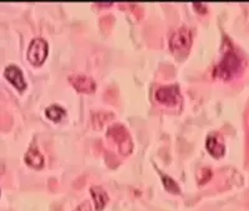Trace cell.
<instances>
[{
    "label": "cell",
    "mask_w": 249,
    "mask_h": 211,
    "mask_svg": "<svg viewBox=\"0 0 249 211\" xmlns=\"http://www.w3.org/2000/svg\"><path fill=\"white\" fill-rule=\"evenodd\" d=\"M242 60L233 50L224 53L223 58L214 69V74L222 79H231L241 69Z\"/></svg>",
    "instance_id": "obj_1"
},
{
    "label": "cell",
    "mask_w": 249,
    "mask_h": 211,
    "mask_svg": "<svg viewBox=\"0 0 249 211\" xmlns=\"http://www.w3.org/2000/svg\"><path fill=\"white\" fill-rule=\"evenodd\" d=\"M107 137L113 140L116 145L119 146V150L122 155H128L133 149L132 139L128 134L127 129L121 124H112L107 129Z\"/></svg>",
    "instance_id": "obj_2"
},
{
    "label": "cell",
    "mask_w": 249,
    "mask_h": 211,
    "mask_svg": "<svg viewBox=\"0 0 249 211\" xmlns=\"http://www.w3.org/2000/svg\"><path fill=\"white\" fill-rule=\"evenodd\" d=\"M49 44L43 38H34L29 44L28 48V60L31 65L40 66L43 65L45 59L48 58Z\"/></svg>",
    "instance_id": "obj_3"
},
{
    "label": "cell",
    "mask_w": 249,
    "mask_h": 211,
    "mask_svg": "<svg viewBox=\"0 0 249 211\" xmlns=\"http://www.w3.org/2000/svg\"><path fill=\"white\" fill-rule=\"evenodd\" d=\"M168 44L172 52H186L192 44V33L186 26H181L171 34Z\"/></svg>",
    "instance_id": "obj_4"
},
{
    "label": "cell",
    "mask_w": 249,
    "mask_h": 211,
    "mask_svg": "<svg viewBox=\"0 0 249 211\" xmlns=\"http://www.w3.org/2000/svg\"><path fill=\"white\" fill-rule=\"evenodd\" d=\"M155 96L156 99H157V101L168 106L176 105V104L179 101V99H181L179 89L177 85L161 86V88H159L156 90Z\"/></svg>",
    "instance_id": "obj_5"
},
{
    "label": "cell",
    "mask_w": 249,
    "mask_h": 211,
    "mask_svg": "<svg viewBox=\"0 0 249 211\" xmlns=\"http://www.w3.org/2000/svg\"><path fill=\"white\" fill-rule=\"evenodd\" d=\"M69 81L79 93L90 94L96 90V83L92 77L84 74H75L69 77Z\"/></svg>",
    "instance_id": "obj_6"
},
{
    "label": "cell",
    "mask_w": 249,
    "mask_h": 211,
    "mask_svg": "<svg viewBox=\"0 0 249 211\" xmlns=\"http://www.w3.org/2000/svg\"><path fill=\"white\" fill-rule=\"evenodd\" d=\"M4 75H5L6 80L10 81L15 88L19 90V92H23L25 90L26 88V81H25V77H24L23 72H21V69L19 68L18 65H8L4 70Z\"/></svg>",
    "instance_id": "obj_7"
},
{
    "label": "cell",
    "mask_w": 249,
    "mask_h": 211,
    "mask_svg": "<svg viewBox=\"0 0 249 211\" xmlns=\"http://www.w3.org/2000/svg\"><path fill=\"white\" fill-rule=\"evenodd\" d=\"M206 149L213 157H222L226 153V145L217 133H212L207 136Z\"/></svg>",
    "instance_id": "obj_8"
},
{
    "label": "cell",
    "mask_w": 249,
    "mask_h": 211,
    "mask_svg": "<svg viewBox=\"0 0 249 211\" xmlns=\"http://www.w3.org/2000/svg\"><path fill=\"white\" fill-rule=\"evenodd\" d=\"M25 163L28 164L30 168L33 169H43L44 168V164H45V160H44V156L43 154L39 152V149L36 148V146H31L30 149H29L28 152H26L25 154Z\"/></svg>",
    "instance_id": "obj_9"
},
{
    "label": "cell",
    "mask_w": 249,
    "mask_h": 211,
    "mask_svg": "<svg viewBox=\"0 0 249 211\" xmlns=\"http://www.w3.org/2000/svg\"><path fill=\"white\" fill-rule=\"evenodd\" d=\"M90 194L92 196L93 203H95V209L96 211H102L108 203L107 192L101 188V186H91Z\"/></svg>",
    "instance_id": "obj_10"
},
{
    "label": "cell",
    "mask_w": 249,
    "mask_h": 211,
    "mask_svg": "<svg viewBox=\"0 0 249 211\" xmlns=\"http://www.w3.org/2000/svg\"><path fill=\"white\" fill-rule=\"evenodd\" d=\"M45 114L53 121H60L66 115V112L65 109L61 108L60 105H50L45 110Z\"/></svg>",
    "instance_id": "obj_11"
},
{
    "label": "cell",
    "mask_w": 249,
    "mask_h": 211,
    "mask_svg": "<svg viewBox=\"0 0 249 211\" xmlns=\"http://www.w3.org/2000/svg\"><path fill=\"white\" fill-rule=\"evenodd\" d=\"M113 119V114H111V113H95V114H92V124L95 128H99L101 129L102 125H104V123H106V121H108V120Z\"/></svg>",
    "instance_id": "obj_12"
},
{
    "label": "cell",
    "mask_w": 249,
    "mask_h": 211,
    "mask_svg": "<svg viewBox=\"0 0 249 211\" xmlns=\"http://www.w3.org/2000/svg\"><path fill=\"white\" fill-rule=\"evenodd\" d=\"M162 183H163L164 189H166L168 192H171V194H179V192H181V190H179V186L177 185V183H176L172 177L167 176V175H163V176H162Z\"/></svg>",
    "instance_id": "obj_13"
},
{
    "label": "cell",
    "mask_w": 249,
    "mask_h": 211,
    "mask_svg": "<svg viewBox=\"0 0 249 211\" xmlns=\"http://www.w3.org/2000/svg\"><path fill=\"white\" fill-rule=\"evenodd\" d=\"M211 177H212V172H211V169L208 168L199 169L198 173H197V181H198L199 185L206 184L207 181H210Z\"/></svg>",
    "instance_id": "obj_14"
},
{
    "label": "cell",
    "mask_w": 249,
    "mask_h": 211,
    "mask_svg": "<svg viewBox=\"0 0 249 211\" xmlns=\"http://www.w3.org/2000/svg\"><path fill=\"white\" fill-rule=\"evenodd\" d=\"M74 211H92L91 210V204L89 201H82L80 205H77V208Z\"/></svg>",
    "instance_id": "obj_15"
}]
</instances>
